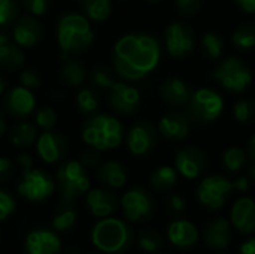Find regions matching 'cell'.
I'll return each instance as SVG.
<instances>
[{
  "label": "cell",
  "instance_id": "obj_42",
  "mask_svg": "<svg viewBox=\"0 0 255 254\" xmlns=\"http://www.w3.org/2000/svg\"><path fill=\"white\" fill-rule=\"evenodd\" d=\"M18 79H19V85L25 87V88H30V90H34V88H39L40 84H42V79L39 76V73L33 69H22L18 75Z\"/></svg>",
  "mask_w": 255,
  "mask_h": 254
},
{
  "label": "cell",
  "instance_id": "obj_21",
  "mask_svg": "<svg viewBox=\"0 0 255 254\" xmlns=\"http://www.w3.org/2000/svg\"><path fill=\"white\" fill-rule=\"evenodd\" d=\"M232 225L245 235L255 234V201L253 198H241L233 204L230 213Z\"/></svg>",
  "mask_w": 255,
  "mask_h": 254
},
{
  "label": "cell",
  "instance_id": "obj_35",
  "mask_svg": "<svg viewBox=\"0 0 255 254\" xmlns=\"http://www.w3.org/2000/svg\"><path fill=\"white\" fill-rule=\"evenodd\" d=\"M247 159H248V154L239 148V147H232V148H227L223 154V165L224 168L232 172V174H236L239 172L245 163H247Z\"/></svg>",
  "mask_w": 255,
  "mask_h": 254
},
{
  "label": "cell",
  "instance_id": "obj_22",
  "mask_svg": "<svg viewBox=\"0 0 255 254\" xmlns=\"http://www.w3.org/2000/svg\"><path fill=\"white\" fill-rule=\"evenodd\" d=\"M167 240L176 249H191L199 241V229L185 219H178L167 226Z\"/></svg>",
  "mask_w": 255,
  "mask_h": 254
},
{
  "label": "cell",
  "instance_id": "obj_33",
  "mask_svg": "<svg viewBox=\"0 0 255 254\" xmlns=\"http://www.w3.org/2000/svg\"><path fill=\"white\" fill-rule=\"evenodd\" d=\"M232 42L239 51H251L255 46V22H245L235 28Z\"/></svg>",
  "mask_w": 255,
  "mask_h": 254
},
{
  "label": "cell",
  "instance_id": "obj_43",
  "mask_svg": "<svg viewBox=\"0 0 255 254\" xmlns=\"http://www.w3.org/2000/svg\"><path fill=\"white\" fill-rule=\"evenodd\" d=\"M175 3L178 12L185 18L197 15L202 7V0H176Z\"/></svg>",
  "mask_w": 255,
  "mask_h": 254
},
{
  "label": "cell",
  "instance_id": "obj_12",
  "mask_svg": "<svg viewBox=\"0 0 255 254\" xmlns=\"http://www.w3.org/2000/svg\"><path fill=\"white\" fill-rule=\"evenodd\" d=\"M108 91V103L115 114L133 115L140 106V93L136 87L115 81Z\"/></svg>",
  "mask_w": 255,
  "mask_h": 254
},
{
  "label": "cell",
  "instance_id": "obj_58",
  "mask_svg": "<svg viewBox=\"0 0 255 254\" xmlns=\"http://www.w3.org/2000/svg\"><path fill=\"white\" fill-rule=\"evenodd\" d=\"M163 254H167V253H163Z\"/></svg>",
  "mask_w": 255,
  "mask_h": 254
},
{
  "label": "cell",
  "instance_id": "obj_32",
  "mask_svg": "<svg viewBox=\"0 0 255 254\" xmlns=\"http://www.w3.org/2000/svg\"><path fill=\"white\" fill-rule=\"evenodd\" d=\"M100 105L99 91L94 87H81L76 94V106L81 114L91 115L97 112Z\"/></svg>",
  "mask_w": 255,
  "mask_h": 254
},
{
  "label": "cell",
  "instance_id": "obj_37",
  "mask_svg": "<svg viewBox=\"0 0 255 254\" xmlns=\"http://www.w3.org/2000/svg\"><path fill=\"white\" fill-rule=\"evenodd\" d=\"M233 114L238 123L250 124L255 118V102L253 99H241L233 106Z\"/></svg>",
  "mask_w": 255,
  "mask_h": 254
},
{
  "label": "cell",
  "instance_id": "obj_41",
  "mask_svg": "<svg viewBox=\"0 0 255 254\" xmlns=\"http://www.w3.org/2000/svg\"><path fill=\"white\" fill-rule=\"evenodd\" d=\"M15 208H16V204H15L13 196L7 190L0 189V222L12 216L15 213Z\"/></svg>",
  "mask_w": 255,
  "mask_h": 254
},
{
  "label": "cell",
  "instance_id": "obj_9",
  "mask_svg": "<svg viewBox=\"0 0 255 254\" xmlns=\"http://www.w3.org/2000/svg\"><path fill=\"white\" fill-rule=\"evenodd\" d=\"M233 190V183L223 175H209L199 184L196 195L199 202L208 210H220L226 205Z\"/></svg>",
  "mask_w": 255,
  "mask_h": 254
},
{
  "label": "cell",
  "instance_id": "obj_2",
  "mask_svg": "<svg viewBox=\"0 0 255 254\" xmlns=\"http://www.w3.org/2000/svg\"><path fill=\"white\" fill-rule=\"evenodd\" d=\"M55 36L64 58L87 52L96 39L91 21L78 12H64L58 16Z\"/></svg>",
  "mask_w": 255,
  "mask_h": 254
},
{
  "label": "cell",
  "instance_id": "obj_17",
  "mask_svg": "<svg viewBox=\"0 0 255 254\" xmlns=\"http://www.w3.org/2000/svg\"><path fill=\"white\" fill-rule=\"evenodd\" d=\"M12 37L21 48H33L43 39V25L34 15L18 16L12 27Z\"/></svg>",
  "mask_w": 255,
  "mask_h": 254
},
{
  "label": "cell",
  "instance_id": "obj_3",
  "mask_svg": "<svg viewBox=\"0 0 255 254\" xmlns=\"http://www.w3.org/2000/svg\"><path fill=\"white\" fill-rule=\"evenodd\" d=\"M84 142L97 151L115 150L121 145L124 129L121 121L109 114L94 112L85 118L81 127Z\"/></svg>",
  "mask_w": 255,
  "mask_h": 254
},
{
  "label": "cell",
  "instance_id": "obj_51",
  "mask_svg": "<svg viewBox=\"0 0 255 254\" xmlns=\"http://www.w3.org/2000/svg\"><path fill=\"white\" fill-rule=\"evenodd\" d=\"M16 160H18V163H19V166L22 169H27V168H31L33 166V159L28 154H19L16 157Z\"/></svg>",
  "mask_w": 255,
  "mask_h": 254
},
{
  "label": "cell",
  "instance_id": "obj_18",
  "mask_svg": "<svg viewBox=\"0 0 255 254\" xmlns=\"http://www.w3.org/2000/svg\"><path fill=\"white\" fill-rule=\"evenodd\" d=\"M191 117L182 111H170L158 121V132L164 139L181 141L188 136L191 129Z\"/></svg>",
  "mask_w": 255,
  "mask_h": 254
},
{
  "label": "cell",
  "instance_id": "obj_10",
  "mask_svg": "<svg viewBox=\"0 0 255 254\" xmlns=\"http://www.w3.org/2000/svg\"><path fill=\"white\" fill-rule=\"evenodd\" d=\"M120 205L124 211L126 219L133 223H142L149 220L155 210L152 195L143 187H133L127 190L123 195Z\"/></svg>",
  "mask_w": 255,
  "mask_h": 254
},
{
  "label": "cell",
  "instance_id": "obj_27",
  "mask_svg": "<svg viewBox=\"0 0 255 254\" xmlns=\"http://www.w3.org/2000/svg\"><path fill=\"white\" fill-rule=\"evenodd\" d=\"M78 220V213L75 207V201L60 198L55 213L52 216V228L55 232H66L75 226Z\"/></svg>",
  "mask_w": 255,
  "mask_h": 254
},
{
  "label": "cell",
  "instance_id": "obj_26",
  "mask_svg": "<svg viewBox=\"0 0 255 254\" xmlns=\"http://www.w3.org/2000/svg\"><path fill=\"white\" fill-rule=\"evenodd\" d=\"M57 76H58V81L64 87L79 88V87H82V84L87 78V69L81 60L73 58V57H67V58H64V61L58 67Z\"/></svg>",
  "mask_w": 255,
  "mask_h": 254
},
{
  "label": "cell",
  "instance_id": "obj_49",
  "mask_svg": "<svg viewBox=\"0 0 255 254\" xmlns=\"http://www.w3.org/2000/svg\"><path fill=\"white\" fill-rule=\"evenodd\" d=\"M238 254H255V238H248L245 240L241 247Z\"/></svg>",
  "mask_w": 255,
  "mask_h": 254
},
{
  "label": "cell",
  "instance_id": "obj_34",
  "mask_svg": "<svg viewBox=\"0 0 255 254\" xmlns=\"http://www.w3.org/2000/svg\"><path fill=\"white\" fill-rule=\"evenodd\" d=\"M202 52L211 60H218L224 52V39L215 31H209L202 37Z\"/></svg>",
  "mask_w": 255,
  "mask_h": 254
},
{
  "label": "cell",
  "instance_id": "obj_13",
  "mask_svg": "<svg viewBox=\"0 0 255 254\" xmlns=\"http://www.w3.org/2000/svg\"><path fill=\"white\" fill-rule=\"evenodd\" d=\"M175 166L184 178L196 180L209 168V157L199 147H184L175 156Z\"/></svg>",
  "mask_w": 255,
  "mask_h": 254
},
{
  "label": "cell",
  "instance_id": "obj_30",
  "mask_svg": "<svg viewBox=\"0 0 255 254\" xmlns=\"http://www.w3.org/2000/svg\"><path fill=\"white\" fill-rule=\"evenodd\" d=\"M25 63V54L19 45L9 42L0 46V69L3 70H16L21 69Z\"/></svg>",
  "mask_w": 255,
  "mask_h": 254
},
{
  "label": "cell",
  "instance_id": "obj_6",
  "mask_svg": "<svg viewBox=\"0 0 255 254\" xmlns=\"http://www.w3.org/2000/svg\"><path fill=\"white\" fill-rule=\"evenodd\" d=\"M212 78L226 90L233 93H242L251 85L253 72L242 58L227 57L215 66Z\"/></svg>",
  "mask_w": 255,
  "mask_h": 254
},
{
  "label": "cell",
  "instance_id": "obj_38",
  "mask_svg": "<svg viewBox=\"0 0 255 254\" xmlns=\"http://www.w3.org/2000/svg\"><path fill=\"white\" fill-rule=\"evenodd\" d=\"M90 81L91 84L96 87V88H100V90H109L112 87V84L115 82L114 76H112V72L106 67V66H94L91 70H90Z\"/></svg>",
  "mask_w": 255,
  "mask_h": 254
},
{
  "label": "cell",
  "instance_id": "obj_29",
  "mask_svg": "<svg viewBox=\"0 0 255 254\" xmlns=\"http://www.w3.org/2000/svg\"><path fill=\"white\" fill-rule=\"evenodd\" d=\"M79 10L91 22H103L112 13L111 0H78Z\"/></svg>",
  "mask_w": 255,
  "mask_h": 254
},
{
  "label": "cell",
  "instance_id": "obj_48",
  "mask_svg": "<svg viewBox=\"0 0 255 254\" xmlns=\"http://www.w3.org/2000/svg\"><path fill=\"white\" fill-rule=\"evenodd\" d=\"M233 183V190L236 192H248L250 190V180L248 177H239Z\"/></svg>",
  "mask_w": 255,
  "mask_h": 254
},
{
  "label": "cell",
  "instance_id": "obj_1",
  "mask_svg": "<svg viewBox=\"0 0 255 254\" xmlns=\"http://www.w3.org/2000/svg\"><path fill=\"white\" fill-rule=\"evenodd\" d=\"M161 58V46L155 36L143 31L121 36L112 51L115 73L127 81H139L157 69Z\"/></svg>",
  "mask_w": 255,
  "mask_h": 254
},
{
  "label": "cell",
  "instance_id": "obj_50",
  "mask_svg": "<svg viewBox=\"0 0 255 254\" xmlns=\"http://www.w3.org/2000/svg\"><path fill=\"white\" fill-rule=\"evenodd\" d=\"M236 3L244 12L255 13V0H236Z\"/></svg>",
  "mask_w": 255,
  "mask_h": 254
},
{
  "label": "cell",
  "instance_id": "obj_11",
  "mask_svg": "<svg viewBox=\"0 0 255 254\" xmlns=\"http://www.w3.org/2000/svg\"><path fill=\"white\" fill-rule=\"evenodd\" d=\"M164 45L169 55L175 58H184L190 55L196 45L194 31L181 21H175L167 25L164 31Z\"/></svg>",
  "mask_w": 255,
  "mask_h": 254
},
{
  "label": "cell",
  "instance_id": "obj_53",
  "mask_svg": "<svg viewBox=\"0 0 255 254\" xmlns=\"http://www.w3.org/2000/svg\"><path fill=\"white\" fill-rule=\"evenodd\" d=\"M9 42H10V37H9L7 31L3 30V27H0V46H3V45H6Z\"/></svg>",
  "mask_w": 255,
  "mask_h": 254
},
{
  "label": "cell",
  "instance_id": "obj_31",
  "mask_svg": "<svg viewBox=\"0 0 255 254\" xmlns=\"http://www.w3.org/2000/svg\"><path fill=\"white\" fill-rule=\"evenodd\" d=\"M178 181V174L176 171L172 168V166H158L154 169V172L151 174V178H149V184L154 190L157 192H169L175 187Z\"/></svg>",
  "mask_w": 255,
  "mask_h": 254
},
{
  "label": "cell",
  "instance_id": "obj_23",
  "mask_svg": "<svg viewBox=\"0 0 255 254\" xmlns=\"http://www.w3.org/2000/svg\"><path fill=\"white\" fill-rule=\"evenodd\" d=\"M205 243L212 250H226L232 241V223L224 217L208 222L203 232Z\"/></svg>",
  "mask_w": 255,
  "mask_h": 254
},
{
  "label": "cell",
  "instance_id": "obj_16",
  "mask_svg": "<svg viewBox=\"0 0 255 254\" xmlns=\"http://www.w3.org/2000/svg\"><path fill=\"white\" fill-rule=\"evenodd\" d=\"M36 151L37 156L49 165H54L64 159L69 151V141L67 138L57 130H43L36 141Z\"/></svg>",
  "mask_w": 255,
  "mask_h": 254
},
{
  "label": "cell",
  "instance_id": "obj_52",
  "mask_svg": "<svg viewBox=\"0 0 255 254\" xmlns=\"http://www.w3.org/2000/svg\"><path fill=\"white\" fill-rule=\"evenodd\" d=\"M247 154L251 159V165L255 166V135L250 139V142H248V153Z\"/></svg>",
  "mask_w": 255,
  "mask_h": 254
},
{
  "label": "cell",
  "instance_id": "obj_57",
  "mask_svg": "<svg viewBox=\"0 0 255 254\" xmlns=\"http://www.w3.org/2000/svg\"><path fill=\"white\" fill-rule=\"evenodd\" d=\"M218 254H229V253H226V252H223V250H220V253Z\"/></svg>",
  "mask_w": 255,
  "mask_h": 254
},
{
  "label": "cell",
  "instance_id": "obj_5",
  "mask_svg": "<svg viewBox=\"0 0 255 254\" xmlns=\"http://www.w3.org/2000/svg\"><path fill=\"white\" fill-rule=\"evenodd\" d=\"M55 186L61 198L75 201L90 190V177L78 160H66L55 171Z\"/></svg>",
  "mask_w": 255,
  "mask_h": 254
},
{
  "label": "cell",
  "instance_id": "obj_56",
  "mask_svg": "<svg viewBox=\"0 0 255 254\" xmlns=\"http://www.w3.org/2000/svg\"><path fill=\"white\" fill-rule=\"evenodd\" d=\"M146 1H149V3H157L158 0H146Z\"/></svg>",
  "mask_w": 255,
  "mask_h": 254
},
{
  "label": "cell",
  "instance_id": "obj_8",
  "mask_svg": "<svg viewBox=\"0 0 255 254\" xmlns=\"http://www.w3.org/2000/svg\"><path fill=\"white\" fill-rule=\"evenodd\" d=\"M188 112L193 120L200 124L214 123L224 109V99L211 88H199L191 93L188 100Z\"/></svg>",
  "mask_w": 255,
  "mask_h": 254
},
{
  "label": "cell",
  "instance_id": "obj_14",
  "mask_svg": "<svg viewBox=\"0 0 255 254\" xmlns=\"http://www.w3.org/2000/svg\"><path fill=\"white\" fill-rule=\"evenodd\" d=\"M155 142H157V130L151 123L145 120L136 121L126 135L127 148L136 157L149 154L154 150Z\"/></svg>",
  "mask_w": 255,
  "mask_h": 254
},
{
  "label": "cell",
  "instance_id": "obj_46",
  "mask_svg": "<svg viewBox=\"0 0 255 254\" xmlns=\"http://www.w3.org/2000/svg\"><path fill=\"white\" fill-rule=\"evenodd\" d=\"M166 208L170 214L173 216H179L185 211L187 208V202H185V198L181 196V195H170L166 201Z\"/></svg>",
  "mask_w": 255,
  "mask_h": 254
},
{
  "label": "cell",
  "instance_id": "obj_45",
  "mask_svg": "<svg viewBox=\"0 0 255 254\" xmlns=\"http://www.w3.org/2000/svg\"><path fill=\"white\" fill-rule=\"evenodd\" d=\"M100 151L91 148V150H85L79 154L78 157V162L85 168V169H96L100 163H102V159H100Z\"/></svg>",
  "mask_w": 255,
  "mask_h": 254
},
{
  "label": "cell",
  "instance_id": "obj_47",
  "mask_svg": "<svg viewBox=\"0 0 255 254\" xmlns=\"http://www.w3.org/2000/svg\"><path fill=\"white\" fill-rule=\"evenodd\" d=\"M15 174V166L7 157H0V184L7 183Z\"/></svg>",
  "mask_w": 255,
  "mask_h": 254
},
{
  "label": "cell",
  "instance_id": "obj_36",
  "mask_svg": "<svg viewBox=\"0 0 255 254\" xmlns=\"http://www.w3.org/2000/svg\"><path fill=\"white\" fill-rule=\"evenodd\" d=\"M137 244L145 253H157L163 247L164 241L160 232H157L155 229H143L139 234Z\"/></svg>",
  "mask_w": 255,
  "mask_h": 254
},
{
  "label": "cell",
  "instance_id": "obj_59",
  "mask_svg": "<svg viewBox=\"0 0 255 254\" xmlns=\"http://www.w3.org/2000/svg\"><path fill=\"white\" fill-rule=\"evenodd\" d=\"M91 254H93V253H91Z\"/></svg>",
  "mask_w": 255,
  "mask_h": 254
},
{
  "label": "cell",
  "instance_id": "obj_54",
  "mask_svg": "<svg viewBox=\"0 0 255 254\" xmlns=\"http://www.w3.org/2000/svg\"><path fill=\"white\" fill-rule=\"evenodd\" d=\"M6 129H7V126H6V120H4V115L0 112V138L6 133Z\"/></svg>",
  "mask_w": 255,
  "mask_h": 254
},
{
  "label": "cell",
  "instance_id": "obj_4",
  "mask_svg": "<svg viewBox=\"0 0 255 254\" xmlns=\"http://www.w3.org/2000/svg\"><path fill=\"white\" fill-rule=\"evenodd\" d=\"M134 234L128 223L115 217L100 219L91 231L93 246L106 254H123L133 246Z\"/></svg>",
  "mask_w": 255,
  "mask_h": 254
},
{
  "label": "cell",
  "instance_id": "obj_28",
  "mask_svg": "<svg viewBox=\"0 0 255 254\" xmlns=\"http://www.w3.org/2000/svg\"><path fill=\"white\" fill-rule=\"evenodd\" d=\"M37 126L30 121L15 123L9 130V141L16 148H30L37 141Z\"/></svg>",
  "mask_w": 255,
  "mask_h": 254
},
{
  "label": "cell",
  "instance_id": "obj_7",
  "mask_svg": "<svg viewBox=\"0 0 255 254\" xmlns=\"http://www.w3.org/2000/svg\"><path fill=\"white\" fill-rule=\"evenodd\" d=\"M55 180L49 174L37 168L22 169L21 178L18 181V195L28 202H43L55 190Z\"/></svg>",
  "mask_w": 255,
  "mask_h": 254
},
{
  "label": "cell",
  "instance_id": "obj_24",
  "mask_svg": "<svg viewBox=\"0 0 255 254\" xmlns=\"http://www.w3.org/2000/svg\"><path fill=\"white\" fill-rule=\"evenodd\" d=\"M158 91H160L161 99L169 106H173V108H182V106L188 105V100L193 93L188 88L187 82L176 76H170V78L164 79L160 84Z\"/></svg>",
  "mask_w": 255,
  "mask_h": 254
},
{
  "label": "cell",
  "instance_id": "obj_39",
  "mask_svg": "<svg viewBox=\"0 0 255 254\" xmlns=\"http://www.w3.org/2000/svg\"><path fill=\"white\" fill-rule=\"evenodd\" d=\"M19 13V4L16 0H0V27L13 24Z\"/></svg>",
  "mask_w": 255,
  "mask_h": 254
},
{
  "label": "cell",
  "instance_id": "obj_44",
  "mask_svg": "<svg viewBox=\"0 0 255 254\" xmlns=\"http://www.w3.org/2000/svg\"><path fill=\"white\" fill-rule=\"evenodd\" d=\"M22 7L27 10V13L39 18L49 9V0H22Z\"/></svg>",
  "mask_w": 255,
  "mask_h": 254
},
{
  "label": "cell",
  "instance_id": "obj_20",
  "mask_svg": "<svg viewBox=\"0 0 255 254\" xmlns=\"http://www.w3.org/2000/svg\"><path fill=\"white\" fill-rule=\"evenodd\" d=\"M61 252V240L49 229L31 231L24 241L25 254H58Z\"/></svg>",
  "mask_w": 255,
  "mask_h": 254
},
{
  "label": "cell",
  "instance_id": "obj_19",
  "mask_svg": "<svg viewBox=\"0 0 255 254\" xmlns=\"http://www.w3.org/2000/svg\"><path fill=\"white\" fill-rule=\"evenodd\" d=\"M85 205L90 213L97 219L111 217L118 208V198L117 195L106 187L91 189L87 192Z\"/></svg>",
  "mask_w": 255,
  "mask_h": 254
},
{
  "label": "cell",
  "instance_id": "obj_55",
  "mask_svg": "<svg viewBox=\"0 0 255 254\" xmlns=\"http://www.w3.org/2000/svg\"><path fill=\"white\" fill-rule=\"evenodd\" d=\"M4 90H6V79H4V76L0 73V96L4 93Z\"/></svg>",
  "mask_w": 255,
  "mask_h": 254
},
{
  "label": "cell",
  "instance_id": "obj_15",
  "mask_svg": "<svg viewBox=\"0 0 255 254\" xmlns=\"http://www.w3.org/2000/svg\"><path fill=\"white\" fill-rule=\"evenodd\" d=\"M36 108V97L33 90L25 88L22 85H16L10 88L3 97V109L4 112L15 118L24 120L34 112Z\"/></svg>",
  "mask_w": 255,
  "mask_h": 254
},
{
  "label": "cell",
  "instance_id": "obj_40",
  "mask_svg": "<svg viewBox=\"0 0 255 254\" xmlns=\"http://www.w3.org/2000/svg\"><path fill=\"white\" fill-rule=\"evenodd\" d=\"M57 123V112L51 106H42L34 114V124L42 130H51Z\"/></svg>",
  "mask_w": 255,
  "mask_h": 254
},
{
  "label": "cell",
  "instance_id": "obj_25",
  "mask_svg": "<svg viewBox=\"0 0 255 254\" xmlns=\"http://www.w3.org/2000/svg\"><path fill=\"white\" fill-rule=\"evenodd\" d=\"M96 178L106 189H121L127 183V169L117 160H108L96 168Z\"/></svg>",
  "mask_w": 255,
  "mask_h": 254
}]
</instances>
